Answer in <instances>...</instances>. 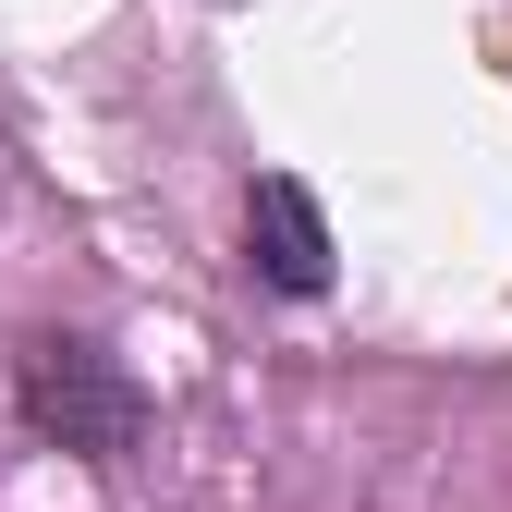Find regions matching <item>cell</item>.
Wrapping results in <instances>:
<instances>
[{
	"label": "cell",
	"mask_w": 512,
	"mask_h": 512,
	"mask_svg": "<svg viewBox=\"0 0 512 512\" xmlns=\"http://www.w3.org/2000/svg\"><path fill=\"white\" fill-rule=\"evenodd\" d=\"M25 415L61 439V452H86V464H110V452H135V378H122L98 342H37L25 354Z\"/></svg>",
	"instance_id": "cell-1"
},
{
	"label": "cell",
	"mask_w": 512,
	"mask_h": 512,
	"mask_svg": "<svg viewBox=\"0 0 512 512\" xmlns=\"http://www.w3.org/2000/svg\"><path fill=\"white\" fill-rule=\"evenodd\" d=\"M244 269L269 281V293H293V305L330 293V220H317V196H305L293 171H269L244 196Z\"/></svg>",
	"instance_id": "cell-2"
}]
</instances>
